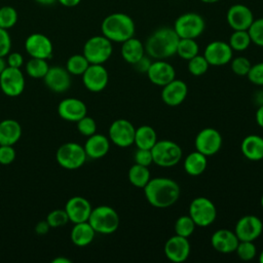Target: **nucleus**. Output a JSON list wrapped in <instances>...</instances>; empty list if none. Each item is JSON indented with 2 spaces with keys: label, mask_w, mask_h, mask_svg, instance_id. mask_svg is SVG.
Instances as JSON below:
<instances>
[{
  "label": "nucleus",
  "mask_w": 263,
  "mask_h": 263,
  "mask_svg": "<svg viewBox=\"0 0 263 263\" xmlns=\"http://www.w3.org/2000/svg\"><path fill=\"white\" fill-rule=\"evenodd\" d=\"M260 202H261V206H262V209H263V194H262V196H261V200H260Z\"/></svg>",
  "instance_id": "nucleus-59"
},
{
  "label": "nucleus",
  "mask_w": 263,
  "mask_h": 263,
  "mask_svg": "<svg viewBox=\"0 0 263 263\" xmlns=\"http://www.w3.org/2000/svg\"><path fill=\"white\" fill-rule=\"evenodd\" d=\"M15 150L11 145H0V164L8 165L15 158Z\"/></svg>",
  "instance_id": "nucleus-46"
},
{
  "label": "nucleus",
  "mask_w": 263,
  "mask_h": 263,
  "mask_svg": "<svg viewBox=\"0 0 263 263\" xmlns=\"http://www.w3.org/2000/svg\"><path fill=\"white\" fill-rule=\"evenodd\" d=\"M50 226L48 225V223L46 222V220L44 221H39L36 226H35V232L39 235H43V234H46L49 230Z\"/></svg>",
  "instance_id": "nucleus-51"
},
{
  "label": "nucleus",
  "mask_w": 263,
  "mask_h": 263,
  "mask_svg": "<svg viewBox=\"0 0 263 263\" xmlns=\"http://www.w3.org/2000/svg\"><path fill=\"white\" fill-rule=\"evenodd\" d=\"M0 88L7 97H17L25 89V76L21 69L6 67L0 74Z\"/></svg>",
  "instance_id": "nucleus-11"
},
{
  "label": "nucleus",
  "mask_w": 263,
  "mask_h": 263,
  "mask_svg": "<svg viewBox=\"0 0 263 263\" xmlns=\"http://www.w3.org/2000/svg\"><path fill=\"white\" fill-rule=\"evenodd\" d=\"M199 51V46L195 39L191 38H180L177 46V52L182 60L189 61L193 57L197 55Z\"/></svg>",
  "instance_id": "nucleus-33"
},
{
  "label": "nucleus",
  "mask_w": 263,
  "mask_h": 263,
  "mask_svg": "<svg viewBox=\"0 0 263 263\" xmlns=\"http://www.w3.org/2000/svg\"><path fill=\"white\" fill-rule=\"evenodd\" d=\"M136 127L127 119H116L109 127V140L120 148H126L134 144Z\"/></svg>",
  "instance_id": "nucleus-10"
},
{
  "label": "nucleus",
  "mask_w": 263,
  "mask_h": 263,
  "mask_svg": "<svg viewBox=\"0 0 263 263\" xmlns=\"http://www.w3.org/2000/svg\"><path fill=\"white\" fill-rule=\"evenodd\" d=\"M187 93V84L183 80L175 78L173 81L162 86L161 99L165 105L170 107H177L185 101Z\"/></svg>",
  "instance_id": "nucleus-23"
},
{
  "label": "nucleus",
  "mask_w": 263,
  "mask_h": 263,
  "mask_svg": "<svg viewBox=\"0 0 263 263\" xmlns=\"http://www.w3.org/2000/svg\"><path fill=\"white\" fill-rule=\"evenodd\" d=\"M252 43L263 47V17L255 18L248 29Z\"/></svg>",
  "instance_id": "nucleus-41"
},
{
  "label": "nucleus",
  "mask_w": 263,
  "mask_h": 263,
  "mask_svg": "<svg viewBox=\"0 0 263 263\" xmlns=\"http://www.w3.org/2000/svg\"><path fill=\"white\" fill-rule=\"evenodd\" d=\"M157 142L155 129L150 125H141L136 128L134 144L140 149H151Z\"/></svg>",
  "instance_id": "nucleus-31"
},
{
  "label": "nucleus",
  "mask_w": 263,
  "mask_h": 263,
  "mask_svg": "<svg viewBox=\"0 0 263 263\" xmlns=\"http://www.w3.org/2000/svg\"><path fill=\"white\" fill-rule=\"evenodd\" d=\"M6 64L8 67L21 69L24 65V58L20 52H9L7 54Z\"/></svg>",
  "instance_id": "nucleus-49"
},
{
  "label": "nucleus",
  "mask_w": 263,
  "mask_h": 263,
  "mask_svg": "<svg viewBox=\"0 0 263 263\" xmlns=\"http://www.w3.org/2000/svg\"><path fill=\"white\" fill-rule=\"evenodd\" d=\"M235 252L238 258L242 261H251L257 255V249L254 241L249 240H239Z\"/></svg>",
  "instance_id": "nucleus-40"
},
{
  "label": "nucleus",
  "mask_w": 263,
  "mask_h": 263,
  "mask_svg": "<svg viewBox=\"0 0 263 263\" xmlns=\"http://www.w3.org/2000/svg\"><path fill=\"white\" fill-rule=\"evenodd\" d=\"M152 61L150 60V57L144 55L142 59H140L136 64H134L136 70L140 73H147Z\"/></svg>",
  "instance_id": "nucleus-50"
},
{
  "label": "nucleus",
  "mask_w": 263,
  "mask_h": 263,
  "mask_svg": "<svg viewBox=\"0 0 263 263\" xmlns=\"http://www.w3.org/2000/svg\"><path fill=\"white\" fill-rule=\"evenodd\" d=\"M37 3H39L40 5H44V6H48V5H52L57 2V0H35Z\"/></svg>",
  "instance_id": "nucleus-55"
},
{
  "label": "nucleus",
  "mask_w": 263,
  "mask_h": 263,
  "mask_svg": "<svg viewBox=\"0 0 263 263\" xmlns=\"http://www.w3.org/2000/svg\"><path fill=\"white\" fill-rule=\"evenodd\" d=\"M153 163L161 167H172L178 164L182 158L181 147L172 140H157L151 148Z\"/></svg>",
  "instance_id": "nucleus-5"
},
{
  "label": "nucleus",
  "mask_w": 263,
  "mask_h": 263,
  "mask_svg": "<svg viewBox=\"0 0 263 263\" xmlns=\"http://www.w3.org/2000/svg\"><path fill=\"white\" fill-rule=\"evenodd\" d=\"M188 215L198 227H208L217 218V208L214 202L204 196L195 197L189 204Z\"/></svg>",
  "instance_id": "nucleus-8"
},
{
  "label": "nucleus",
  "mask_w": 263,
  "mask_h": 263,
  "mask_svg": "<svg viewBox=\"0 0 263 263\" xmlns=\"http://www.w3.org/2000/svg\"><path fill=\"white\" fill-rule=\"evenodd\" d=\"M146 74L152 84L161 87L176 78L175 68L165 60H155L152 62Z\"/></svg>",
  "instance_id": "nucleus-19"
},
{
  "label": "nucleus",
  "mask_w": 263,
  "mask_h": 263,
  "mask_svg": "<svg viewBox=\"0 0 263 263\" xmlns=\"http://www.w3.org/2000/svg\"><path fill=\"white\" fill-rule=\"evenodd\" d=\"M6 67H7V64H6L5 60H4L2 57H0V74L3 72V70H4Z\"/></svg>",
  "instance_id": "nucleus-56"
},
{
  "label": "nucleus",
  "mask_w": 263,
  "mask_h": 263,
  "mask_svg": "<svg viewBox=\"0 0 263 263\" xmlns=\"http://www.w3.org/2000/svg\"><path fill=\"white\" fill-rule=\"evenodd\" d=\"M200 1L203 2V3H206V4H213V3H217L221 0H200Z\"/></svg>",
  "instance_id": "nucleus-57"
},
{
  "label": "nucleus",
  "mask_w": 263,
  "mask_h": 263,
  "mask_svg": "<svg viewBox=\"0 0 263 263\" xmlns=\"http://www.w3.org/2000/svg\"><path fill=\"white\" fill-rule=\"evenodd\" d=\"M45 220L48 223V225L50 226V228L61 227V226L66 225L68 222H70L65 209L64 210L57 209V210L49 212L48 215L46 216Z\"/></svg>",
  "instance_id": "nucleus-42"
},
{
  "label": "nucleus",
  "mask_w": 263,
  "mask_h": 263,
  "mask_svg": "<svg viewBox=\"0 0 263 263\" xmlns=\"http://www.w3.org/2000/svg\"><path fill=\"white\" fill-rule=\"evenodd\" d=\"M208 165V156L195 150L189 153L184 160V170L185 172L192 177L200 176L206 168Z\"/></svg>",
  "instance_id": "nucleus-30"
},
{
  "label": "nucleus",
  "mask_w": 263,
  "mask_h": 263,
  "mask_svg": "<svg viewBox=\"0 0 263 263\" xmlns=\"http://www.w3.org/2000/svg\"><path fill=\"white\" fill-rule=\"evenodd\" d=\"M195 227H196V225L189 215L180 216L176 220L175 226H174L175 233L177 235L187 237V238L193 234Z\"/></svg>",
  "instance_id": "nucleus-37"
},
{
  "label": "nucleus",
  "mask_w": 263,
  "mask_h": 263,
  "mask_svg": "<svg viewBox=\"0 0 263 263\" xmlns=\"http://www.w3.org/2000/svg\"><path fill=\"white\" fill-rule=\"evenodd\" d=\"M112 52V41L104 35H97L85 41L82 53L89 64H104L111 58Z\"/></svg>",
  "instance_id": "nucleus-7"
},
{
  "label": "nucleus",
  "mask_w": 263,
  "mask_h": 263,
  "mask_svg": "<svg viewBox=\"0 0 263 263\" xmlns=\"http://www.w3.org/2000/svg\"><path fill=\"white\" fill-rule=\"evenodd\" d=\"M263 231L261 219L255 215H246L235 224L234 232L239 240H256Z\"/></svg>",
  "instance_id": "nucleus-16"
},
{
  "label": "nucleus",
  "mask_w": 263,
  "mask_h": 263,
  "mask_svg": "<svg viewBox=\"0 0 263 263\" xmlns=\"http://www.w3.org/2000/svg\"><path fill=\"white\" fill-rule=\"evenodd\" d=\"M203 57L210 66H224L233 58V50L228 42L222 40H214L210 42L203 51Z\"/></svg>",
  "instance_id": "nucleus-14"
},
{
  "label": "nucleus",
  "mask_w": 263,
  "mask_h": 263,
  "mask_svg": "<svg viewBox=\"0 0 263 263\" xmlns=\"http://www.w3.org/2000/svg\"><path fill=\"white\" fill-rule=\"evenodd\" d=\"M259 262H260V263H263V250L261 251V253H260V255H259Z\"/></svg>",
  "instance_id": "nucleus-58"
},
{
  "label": "nucleus",
  "mask_w": 263,
  "mask_h": 263,
  "mask_svg": "<svg viewBox=\"0 0 263 263\" xmlns=\"http://www.w3.org/2000/svg\"><path fill=\"white\" fill-rule=\"evenodd\" d=\"M251 43L252 41L248 30H233L228 41L233 51H243L249 48Z\"/></svg>",
  "instance_id": "nucleus-34"
},
{
  "label": "nucleus",
  "mask_w": 263,
  "mask_h": 263,
  "mask_svg": "<svg viewBox=\"0 0 263 263\" xmlns=\"http://www.w3.org/2000/svg\"><path fill=\"white\" fill-rule=\"evenodd\" d=\"M88 223L91 225L96 233L112 234L114 233L120 223L119 215L110 205L102 204L91 210L88 218Z\"/></svg>",
  "instance_id": "nucleus-4"
},
{
  "label": "nucleus",
  "mask_w": 263,
  "mask_h": 263,
  "mask_svg": "<svg viewBox=\"0 0 263 263\" xmlns=\"http://www.w3.org/2000/svg\"><path fill=\"white\" fill-rule=\"evenodd\" d=\"M194 146L195 150L199 151L205 156H212L221 149L222 136L216 128H202L195 137Z\"/></svg>",
  "instance_id": "nucleus-12"
},
{
  "label": "nucleus",
  "mask_w": 263,
  "mask_h": 263,
  "mask_svg": "<svg viewBox=\"0 0 263 263\" xmlns=\"http://www.w3.org/2000/svg\"><path fill=\"white\" fill-rule=\"evenodd\" d=\"M96 231L88 223V221L75 223L70 232L71 241L77 247H86L92 242Z\"/></svg>",
  "instance_id": "nucleus-28"
},
{
  "label": "nucleus",
  "mask_w": 263,
  "mask_h": 263,
  "mask_svg": "<svg viewBox=\"0 0 263 263\" xmlns=\"http://www.w3.org/2000/svg\"><path fill=\"white\" fill-rule=\"evenodd\" d=\"M179 40L174 28L160 27L147 38L145 51L154 60H166L176 54Z\"/></svg>",
  "instance_id": "nucleus-2"
},
{
  "label": "nucleus",
  "mask_w": 263,
  "mask_h": 263,
  "mask_svg": "<svg viewBox=\"0 0 263 263\" xmlns=\"http://www.w3.org/2000/svg\"><path fill=\"white\" fill-rule=\"evenodd\" d=\"M102 35L112 42L122 43L135 36L134 20L124 12H113L107 15L101 24Z\"/></svg>",
  "instance_id": "nucleus-3"
},
{
  "label": "nucleus",
  "mask_w": 263,
  "mask_h": 263,
  "mask_svg": "<svg viewBox=\"0 0 263 263\" xmlns=\"http://www.w3.org/2000/svg\"><path fill=\"white\" fill-rule=\"evenodd\" d=\"M173 28L180 38L196 39L203 33L205 22L199 13L188 11L176 18Z\"/></svg>",
  "instance_id": "nucleus-6"
},
{
  "label": "nucleus",
  "mask_w": 263,
  "mask_h": 263,
  "mask_svg": "<svg viewBox=\"0 0 263 263\" xmlns=\"http://www.w3.org/2000/svg\"><path fill=\"white\" fill-rule=\"evenodd\" d=\"M147 201L154 208L166 209L174 205L180 197L179 184L170 178H152L143 188Z\"/></svg>",
  "instance_id": "nucleus-1"
},
{
  "label": "nucleus",
  "mask_w": 263,
  "mask_h": 263,
  "mask_svg": "<svg viewBox=\"0 0 263 263\" xmlns=\"http://www.w3.org/2000/svg\"><path fill=\"white\" fill-rule=\"evenodd\" d=\"M57 1L65 7H75L81 2V0H57Z\"/></svg>",
  "instance_id": "nucleus-53"
},
{
  "label": "nucleus",
  "mask_w": 263,
  "mask_h": 263,
  "mask_svg": "<svg viewBox=\"0 0 263 263\" xmlns=\"http://www.w3.org/2000/svg\"><path fill=\"white\" fill-rule=\"evenodd\" d=\"M22 136V126L14 119L0 121V145L13 146Z\"/></svg>",
  "instance_id": "nucleus-29"
},
{
  "label": "nucleus",
  "mask_w": 263,
  "mask_h": 263,
  "mask_svg": "<svg viewBox=\"0 0 263 263\" xmlns=\"http://www.w3.org/2000/svg\"><path fill=\"white\" fill-rule=\"evenodd\" d=\"M25 49L31 58L48 60L53 52V46L50 39L41 34L33 33L29 35L25 41Z\"/></svg>",
  "instance_id": "nucleus-15"
},
{
  "label": "nucleus",
  "mask_w": 263,
  "mask_h": 263,
  "mask_svg": "<svg viewBox=\"0 0 263 263\" xmlns=\"http://www.w3.org/2000/svg\"><path fill=\"white\" fill-rule=\"evenodd\" d=\"M58 114L61 118L70 122H77L87 115V107L84 102L77 98H67L58 105Z\"/></svg>",
  "instance_id": "nucleus-21"
},
{
  "label": "nucleus",
  "mask_w": 263,
  "mask_h": 263,
  "mask_svg": "<svg viewBox=\"0 0 263 263\" xmlns=\"http://www.w3.org/2000/svg\"><path fill=\"white\" fill-rule=\"evenodd\" d=\"M251 67L252 64L246 57H236L234 59L232 58L230 61V68L232 72L237 76H247Z\"/></svg>",
  "instance_id": "nucleus-43"
},
{
  "label": "nucleus",
  "mask_w": 263,
  "mask_h": 263,
  "mask_svg": "<svg viewBox=\"0 0 263 263\" xmlns=\"http://www.w3.org/2000/svg\"><path fill=\"white\" fill-rule=\"evenodd\" d=\"M44 84L51 91L57 93L65 92L71 85V74L66 68L60 66L49 67L47 73L43 77Z\"/></svg>",
  "instance_id": "nucleus-20"
},
{
  "label": "nucleus",
  "mask_w": 263,
  "mask_h": 263,
  "mask_svg": "<svg viewBox=\"0 0 263 263\" xmlns=\"http://www.w3.org/2000/svg\"><path fill=\"white\" fill-rule=\"evenodd\" d=\"M11 48V39L7 30L0 28V57H6Z\"/></svg>",
  "instance_id": "nucleus-48"
},
{
  "label": "nucleus",
  "mask_w": 263,
  "mask_h": 263,
  "mask_svg": "<svg viewBox=\"0 0 263 263\" xmlns=\"http://www.w3.org/2000/svg\"><path fill=\"white\" fill-rule=\"evenodd\" d=\"M127 178L129 183L135 187L144 188L151 179L150 171L148 166L135 163L129 167Z\"/></svg>",
  "instance_id": "nucleus-32"
},
{
  "label": "nucleus",
  "mask_w": 263,
  "mask_h": 263,
  "mask_svg": "<svg viewBox=\"0 0 263 263\" xmlns=\"http://www.w3.org/2000/svg\"><path fill=\"white\" fill-rule=\"evenodd\" d=\"M239 242L234 231L230 229H219L215 231L211 236L212 247L219 253L230 254L235 252Z\"/></svg>",
  "instance_id": "nucleus-24"
},
{
  "label": "nucleus",
  "mask_w": 263,
  "mask_h": 263,
  "mask_svg": "<svg viewBox=\"0 0 263 263\" xmlns=\"http://www.w3.org/2000/svg\"><path fill=\"white\" fill-rule=\"evenodd\" d=\"M242 155L252 161L263 159V138L258 135L247 136L240 145Z\"/></svg>",
  "instance_id": "nucleus-26"
},
{
  "label": "nucleus",
  "mask_w": 263,
  "mask_h": 263,
  "mask_svg": "<svg viewBox=\"0 0 263 263\" xmlns=\"http://www.w3.org/2000/svg\"><path fill=\"white\" fill-rule=\"evenodd\" d=\"M86 158L87 156L83 146L74 142L61 145L55 153L58 163L66 170H77L81 167Z\"/></svg>",
  "instance_id": "nucleus-9"
},
{
  "label": "nucleus",
  "mask_w": 263,
  "mask_h": 263,
  "mask_svg": "<svg viewBox=\"0 0 263 263\" xmlns=\"http://www.w3.org/2000/svg\"><path fill=\"white\" fill-rule=\"evenodd\" d=\"M76 123H77V129L82 136L89 137L96 134L97 132V122L90 116L85 115L81 119H79Z\"/></svg>",
  "instance_id": "nucleus-44"
},
{
  "label": "nucleus",
  "mask_w": 263,
  "mask_h": 263,
  "mask_svg": "<svg viewBox=\"0 0 263 263\" xmlns=\"http://www.w3.org/2000/svg\"><path fill=\"white\" fill-rule=\"evenodd\" d=\"M255 20L251 8L245 4L231 5L226 12V21L232 30H248Z\"/></svg>",
  "instance_id": "nucleus-17"
},
{
  "label": "nucleus",
  "mask_w": 263,
  "mask_h": 263,
  "mask_svg": "<svg viewBox=\"0 0 263 263\" xmlns=\"http://www.w3.org/2000/svg\"><path fill=\"white\" fill-rule=\"evenodd\" d=\"M247 77L251 83L263 86V62L252 65Z\"/></svg>",
  "instance_id": "nucleus-45"
},
{
  "label": "nucleus",
  "mask_w": 263,
  "mask_h": 263,
  "mask_svg": "<svg viewBox=\"0 0 263 263\" xmlns=\"http://www.w3.org/2000/svg\"><path fill=\"white\" fill-rule=\"evenodd\" d=\"M51 262L52 263H71V260L66 257H58V258H54Z\"/></svg>",
  "instance_id": "nucleus-54"
},
{
  "label": "nucleus",
  "mask_w": 263,
  "mask_h": 263,
  "mask_svg": "<svg viewBox=\"0 0 263 263\" xmlns=\"http://www.w3.org/2000/svg\"><path fill=\"white\" fill-rule=\"evenodd\" d=\"M120 51L122 59L130 65L136 64L146 53L145 45L140 39L136 38L135 36L121 43Z\"/></svg>",
  "instance_id": "nucleus-27"
},
{
  "label": "nucleus",
  "mask_w": 263,
  "mask_h": 263,
  "mask_svg": "<svg viewBox=\"0 0 263 263\" xmlns=\"http://www.w3.org/2000/svg\"><path fill=\"white\" fill-rule=\"evenodd\" d=\"M255 119H256V123L263 128V104L258 107L255 114Z\"/></svg>",
  "instance_id": "nucleus-52"
},
{
  "label": "nucleus",
  "mask_w": 263,
  "mask_h": 263,
  "mask_svg": "<svg viewBox=\"0 0 263 263\" xmlns=\"http://www.w3.org/2000/svg\"><path fill=\"white\" fill-rule=\"evenodd\" d=\"M89 62L87 61V59L82 54H73L71 55L66 63V69L67 71L71 74V75H75V76H81L85 70L88 68L89 66Z\"/></svg>",
  "instance_id": "nucleus-35"
},
{
  "label": "nucleus",
  "mask_w": 263,
  "mask_h": 263,
  "mask_svg": "<svg viewBox=\"0 0 263 263\" xmlns=\"http://www.w3.org/2000/svg\"><path fill=\"white\" fill-rule=\"evenodd\" d=\"M210 64L203 54H197L188 61V71L193 76H201L209 70Z\"/></svg>",
  "instance_id": "nucleus-39"
},
{
  "label": "nucleus",
  "mask_w": 263,
  "mask_h": 263,
  "mask_svg": "<svg viewBox=\"0 0 263 263\" xmlns=\"http://www.w3.org/2000/svg\"><path fill=\"white\" fill-rule=\"evenodd\" d=\"M49 66L47 60L31 58L26 64V72L32 78H43L47 73Z\"/></svg>",
  "instance_id": "nucleus-36"
},
{
  "label": "nucleus",
  "mask_w": 263,
  "mask_h": 263,
  "mask_svg": "<svg viewBox=\"0 0 263 263\" xmlns=\"http://www.w3.org/2000/svg\"><path fill=\"white\" fill-rule=\"evenodd\" d=\"M91 210L92 206L90 202L82 196H73L69 198L65 204V211L69 221L73 224L87 221Z\"/></svg>",
  "instance_id": "nucleus-22"
},
{
  "label": "nucleus",
  "mask_w": 263,
  "mask_h": 263,
  "mask_svg": "<svg viewBox=\"0 0 263 263\" xmlns=\"http://www.w3.org/2000/svg\"><path fill=\"white\" fill-rule=\"evenodd\" d=\"M85 88L91 92H100L108 84L109 74L103 64H90L81 75Z\"/></svg>",
  "instance_id": "nucleus-13"
},
{
  "label": "nucleus",
  "mask_w": 263,
  "mask_h": 263,
  "mask_svg": "<svg viewBox=\"0 0 263 263\" xmlns=\"http://www.w3.org/2000/svg\"><path fill=\"white\" fill-rule=\"evenodd\" d=\"M164 255L174 263H182L186 261L190 255V242L187 237L175 234L164 243Z\"/></svg>",
  "instance_id": "nucleus-18"
},
{
  "label": "nucleus",
  "mask_w": 263,
  "mask_h": 263,
  "mask_svg": "<svg viewBox=\"0 0 263 263\" xmlns=\"http://www.w3.org/2000/svg\"><path fill=\"white\" fill-rule=\"evenodd\" d=\"M17 11L14 7L5 5L0 7V28L8 30L17 22Z\"/></svg>",
  "instance_id": "nucleus-38"
},
{
  "label": "nucleus",
  "mask_w": 263,
  "mask_h": 263,
  "mask_svg": "<svg viewBox=\"0 0 263 263\" xmlns=\"http://www.w3.org/2000/svg\"><path fill=\"white\" fill-rule=\"evenodd\" d=\"M86 156L92 159H100L109 152L110 140L102 134H93L87 137V140L83 146Z\"/></svg>",
  "instance_id": "nucleus-25"
},
{
  "label": "nucleus",
  "mask_w": 263,
  "mask_h": 263,
  "mask_svg": "<svg viewBox=\"0 0 263 263\" xmlns=\"http://www.w3.org/2000/svg\"><path fill=\"white\" fill-rule=\"evenodd\" d=\"M134 159H135L136 163L149 167V165L153 163L151 149H140V148H138L136 153H135Z\"/></svg>",
  "instance_id": "nucleus-47"
}]
</instances>
